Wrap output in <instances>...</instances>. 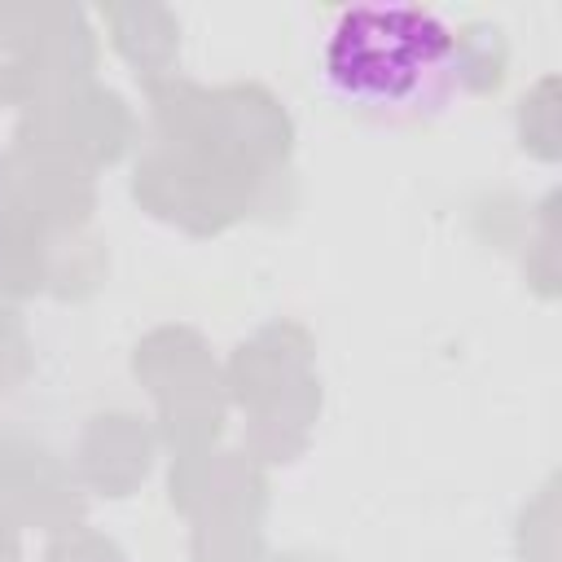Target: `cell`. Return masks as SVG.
<instances>
[{"instance_id":"6da1fadb","label":"cell","mask_w":562,"mask_h":562,"mask_svg":"<svg viewBox=\"0 0 562 562\" xmlns=\"http://www.w3.org/2000/svg\"><path fill=\"white\" fill-rule=\"evenodd\" d=\"M457 79V31L426 4H351L321 48V88L373 119L439 114Z\"/></svg>"}]
</instances>
